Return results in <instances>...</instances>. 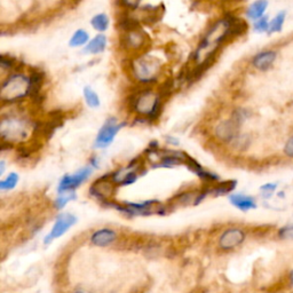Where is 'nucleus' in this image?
<instances>
[{"instance_id":"obj_1","label":"nucleus","mask_w":293,"mask_h":293,"mask_svg":"<svg viewBox=\"0 0 293 293\" xmlns=\"http://www.w3.org/2000/svg\"><path fill=\"white\" fill-rule=\"evenodd\" d=\"M229 30H230V22H229L228 15L224 16L211 25L208 32L201 38L198 47L191 55L190 60L195 64L203 62L205 58L214 56L218 54V50L224 41L229 40Z\"/></svg>"},{"instance_id":"obj_2","label":"nucleus","mask_w":293,"mask_h":293,"mask_svg":"<svg viewBox=\"0 0 293 293\" xmlns=\"http://www.w3.org/2000/svg\"><path fill=\"white\" fill-rule=\"evenodd\" d=\"M29 76L22 72H14L3 81L0 100L4 103H15L29 95Z\"/></svg>"},{"instance_id":"obj_3","label":"nucleus","mask_w":293,"mask_h":293,"mask_svg":"<svg viewBox=\"0 0 293 293\" xmlns=\"http://www.w3.org/2000/svg\"><path fill=\"white\" fill-rule=\"evenodd\" d=\"M162 62L153 55H139L131 62V71L140 84H153L162 72Z\"/></svg>"},{"instance_id":"obj_4","label":"nucleus","mask_w":293,"mask_h":293,"mask_svg":"<svg viewBox=\"0 0 293 293\" xmlns=\"http://www.w3.org/2000/svg\"><path fill=\"white\" fill-rule=\"evenodd\" d=\"M30 131V123L25 118L9 114L8 117H4L0 124V135L3 141L7 142H22L26 140Z\"/></svg>"},{"instance_id":"obj_5","label":"nucleus","mask_w":293,"mask_h":293,"mask_svg":"<svg viewBox=\"0 0 293 293\" xmlns=\"http://www.w3.org/2000/svg\"><path fill=\"white\" fill-rule=\"evenodd\" d=\"M126 126L125 122L119 123L116 118L107 119L102 126H101L98 135L95 137L94 146L96 149H104L112 143L117 133Z\"/></svg>"},{"instance_id":"obj_6","label":"nucleus","mask_w":293,"mask_h":293,"mask_svg":"<svg viewBox=\"0 0 293 293\" xmlns=\"http://www.w3.org/2000/svg\"><path fill=\"white\" fill-rule=\"evenodd\" d=\"M116 186L117 185L111 179V174H107V175H103L93 182V185L90 188V194L96 199H99L102 204H105L112 200V196L116 191Z\"/></svg>"},{"instance_id":"obj_7","label":"nucleus","mask_w":293,"mask_h":293,"mask_svg":"<svg viewBox=\"0 0 293 293\" xmlns=\"http://www.w3.org/2000/svg\"><path fill=\"white\" fill-rule=\"evenodd\" d=\"M93 168L91 166H85L73 174H66L62 177L57 186V194H63L67 191H75L76 188L79 187L81 183L89 180V178L92 175Z\"/></svg>"},{"instance_id":"obj_8","label":"nucleus","mask_w":293,"mask_h":293,"mask_svg":"<svg viewBox=\"0 0 293 293\" xmlns=\"http://www.w3.org/2000/svg\"><path fill=\"white\" fill-rule=\"evenodd\" d=\"M121 45L131 52H141L148 47L149 36L142 30V27L139 30L124 32L121 38Z\"/></svg>"},{"instance_id":"obj_9","label":"nucleus","mask_w":293,"mask_h":293,"mask_svg":"<svg viewBox=\"0 0 293 293\" xmlns=\"http://www.w3.org/2000/svg\"><path fill=\"white\" fill-rule=\"evenodd\" d=\"M76 222L77 218L71 213L64 212L58 214L56 219H55V222L52 229H50L49 233L45 237L44 240L45 244H50L54 240H56V238H60L62 235H64L73 224H76Z\"/></svg>"},{"instance_id":"obj_10","label":"nucleus","mask_w":293,"mask_h":293,"mask_svg":"<svg viewBox=\"0 0 293 293\" xmlns=\"http://www.w3.org/2000/svg\"><path fill=\"white\" fill-rule=\"evenodd\" d=\"M245 241V232L241 228H229L219 238V247L223 251L232 250Z\"/></svg>"},{"instance_id":"obj_11","label":"nucleus","mask_w":293,"mask_h":293,"mask_svg":"<svg viewBox=\"0 0 293 293\" xmlns=\"http://www.w3.org/2000/svg\"><path fill=\"white\" fill-rule=\"evenodd\" d=\"M215 136L224 142H232L240 133V124L233 119H227L219 123L215 127Z\"/></svg>"},{"instance_id":"obj_12","label":"nucleus","mask_w":293,"mask_h":293,"mask_svg":"<svg viewBox=\"0 0 293 293\" xmlns=\"http://www.w3.org/2000/svg\"><path fill=\"white\" fill-rule=\"evenodd\" d=\"M45 80V72L39 70V69H31L29 73V82H30V91L29 96L32 99V101L36 103L41 102V87L44 85Z\"/></svg>"},{"instance_id":"obj_13","label":"nucleus","mask_w":293,"mask_h":293,"mask_svg":"<svg viewBox=\"0 0 293 293\" xmlns=\"http://www.w3.org/2000/svg\"><path fill=\"white\" fill-rule=\"evenodd\" d=\"M117 240V232L113 229L102 228L94 231L91 236V243L95 246L105 247Z\"/></svg>"},{"instance_id":"obj_14","label":"nucleus","mask_w":293,"mask_h":293,"mask_svg":"<svg viewBox=\"0 0 293 293\" xmlns=\"http://www.w3.org/2000/svg\"><path fill=\"white\" fill-rule=\"evenodd\" d=\"M117 26L118 29H121L124 32H131L141 29L139 20H137L136 17L132 16L130 11H126V9L119 14L117 18Z\"/></svg>"},{"instance_id":"obj_15","label":"nucleus","mask_w":293,"mask_h":293,"mask_svg":"<svg viewBox=\"0 0 293 293\" xmlns=\"http://www.w3.org/2000/svg\"><path fill=\"white\" fill-rule=\"evenodd\" d=\"M275 60H276V53L273 50H265L255 55L252 60V64L260 71H267L274 64Z\"/></svg>"},{"instance_id":"obj_16","label":"nucleus","mask_w":293,"mask_h":293,"mask_svg":"<svg viewBox=\"0 0 293 293\" xmlns=\"http://www.w3.org/2000/svg\"><path fill=\"white\" fill-rule=\"evenodd\" d=\"M229 200L235 208L243 211V212L256 209V203L253 197L244 194H231L229 196Z\"/></svg>"},{"instance_id":"obj_17","label":"nucleus","mask_w":293,"mask_h":293,"mask_svg":"<svg viewBox=\"0 0 293 293\" xmlns=\"http://www.w3.org/2000/svg\"><path fill=\"white\" fill-rule=\"evenodd\" d=\"M105 48H107V37L101 34L90 40V43L85 46L84 53L95 55L103 53Z\"/></svg>"},{"instance_id":"obj_18","label":"nucleus","mask_w":293,"mask_h":293,"mask_svg":"<svg viewBox=\"0 0 293 293\" xmlns=\"http://www.w3.org/2000/svg\"><path fill=\"white\" fill-rule=\"evenodd\" d=\"M237 181L236 180H228L217 182L211 186V195L213 196H222L231 192L236 188Z\"/></svg>"},{"instance_id":"obj_19","label":"nucleus","mask_w":293,"mask_h":293,"mask_svg":"<svg viewBox=\"0 0 293 293\" xmlns=\"http://www.w3.org/2000/svg\"><path fill=\"white\" fill-rule=\"evenodd\" d=\"M268 7V2H265V0H260V2H255L251 5V6L247 8L246 11V16L250 18V20H259L263 16V13L266 12V8Z\"/></svg>"},{"instance_id":"obj_20","label":"nucleus","mask_w":293,"mask_h":293,"mask_svg":"<svg viewBox=\"0 0 293 293\" xmlns=\"http://www.w3.org/2000/svg\"><path fill=\"white\" fill-rule=\"evenodd\" d=\"M89 43H90L89 32L84 29H79L71 36L70 40H69V46H70V47L76 48V47H81V46H85Z\"/></svg>"},{"instance_id":"obj_21","label":"nucleus","mask_w":293,"mask_h":293,"mask_svg":"<svg viewBox=\"0 0 293 293\" xmlns=\"http://www.w3.org/2000/svg\"><path fill=\"white\" fill-rule=\"evenodd\" d=\"M109 24H110L109 16L104 13L96 14V15L92 17V20H91V25L93 26L94 30L99 31V32L107 31L108 27H109Z\"/></svg>"},{"instance_id":"obj_22","label":"nucleus","mask_w":293,"mask_h":293,"mask_svg":"<svg viewBox=\"0 0 293 293\" xmlns=\"http://www.w3.org/2000/svg\"><path fill=\"white\" fill-rule=\"evenodd\" d=\"M82 94H84V99H85L86 104L89 105L90 108L95 109V108L100 107V104H101L100 98L93 89H91V87H89V86L85 87L84 91H82Z\"/></svg>"},{"instance_id":"obj_23","label":"nucleus","mask_w":293,"mask_h":293,"mask_svg":"<svg viewBox=\"0 0 293 293\" xmlns=\"http://www.w3.org/2000/svg\"><path fill=\"white\" fill-rule=\"evenodd\" d=\"M77 198L75 191H67L63 194H58L56 199H54V208L56 210H62L66 208L69 201H72Z\"/></svg>"},{"instance_id":"obj_24","label":"nucleus","mask_w":293,"mask_h":293,"mask_svg":"<svg viewBox=\"0 0 293 293\" xmlns=\"http://www.w3.org/2000/svg\"><path fill=\"white\" fill-rule=\"evenodd\" d=\"M286 12H279L276 16H275L269 23V30L268 34H274V32H279L282 30L284 22H285Z\"/></svg>"},{"instance_id":"obj_25","label":"nucleus","mask_w":293,"mask_h":293,"mask_svg":"<svg viewBox=\"0 0 293 293\" xmlns=\"http://www.w3.org/2000/svg\"><path fill=\"white\" fill-rule=\"evenodd\" d=\"M18 180H20V177L15 172L9 173L8 175L4 179V180L0 181V189L3 191L5 190H12L16 187Z\"/></svg>"},{"instance_id":"obj_26","label":"nucleus","mask_w":293,"mask_h":293,"mask_svg":"<svg viewBox=\"0 0 293 293\" xmlns=\"http://www.w3.org/2000/svg\"><path fill=\"white\" fill-rule=\"evenodd\" d=\"M17 60L15 57H12V56H6V55H2V57H0V67L3 69H13L17 67Z\"/></svg>"},{"instance_id":"obj_27","label":"nucleus","mask_w":293,"mask_h":293,"mask_svg":"<svg viewBox=\"0 0 293 293\" xmlns=\"http://www.w3.org/2000/svg\"><path fill=\"white\" fill-rule=\"evenodd\" d=\"M269 30V21L267 16H262L254 23V31L256 32H268Z\"/></svg>"},{"instance_id":"obj_28","label":"nucleus","mask_w":293,"mask_h":293,"mask_svg":"<svg viewBox=\"0 0 293 293\" xmlns=\"http://www.w3.org/2000/svg\"><path fill=\"white\" fill-rule=\"evenodd\" d=\"M278 236L283 238V240H293V224L283 227L278 231Z\"/></svg>"},{"instance_id":"obj_29","label":"nucleus","mask_w":293,"mask_h":293,"mask_svg":"<svg viewBox=\"0 0 293 293\" xmlns=\"http://www.w3.org/2000/svg\"><path fill=\"white\" fill-rule=\"evenodd\" d=\"M276 188H277L276 183H266V185H263L260 188V190L262 191V196L265 197V198H269V197L273 195V192L275 189H276Z\"/></svg>"},{"instance_id":"obj_30","label":"nucleus","mask_w":293,"mask_h":293,"mask_svg":"<svg viewBox=\"0 0 293 293\" xmlns=\"http://www.w3.org/2000/svg\"><path fill=\"white\" fill-rule=\"evenodd\" d=\"M284 153H285L288 157L293 158V136L287 140L285 148H284Z\"/></svg>"},{"instance_id":"obj_31","label":"nucleus","mask_w":293,"mask_h":293,"mask_svg":"<svg viewBox=\"0 0 293 293\" xmlns=\"http://www.w3.org/2000/svg\"><path fill=\"white\" fill-rule=\"evenodd\" d=\"M165 140H166V142L168 144H171V145H174V146H177L180 144V141L178 140V137H174V136H169L167 135L166 137H165Z\"/></svg>"},{"instance_id":"obj_32","label":"nucleus","mask_w":293,"mask_h":293,"mask_svg":"<svg viewBox=\"0 0 293 293\" xmlns=\"http://www.w3.org/2000/svg\"><path fill=\"white\" fill-rule=\"evenodd\" d=\"M90 166L92 168H98L99 167V158L96 156H92L90 159Z\"/></svg>"},{"instance_id":"obj_33","label":"nucleus","mask_w":293,"mask_h":293,"mask_svg":"<svg viewBox=\"0 0 293 293\" xmlns=\"http://www.w3.org/2000/svg\"><path fill=\"white\" fill-rule=\"evenodd\" d=\"M4 171H5V162L2 160V162H0V175H3Z\"/></svg>"},{"instance_id":"obj_34","label":"nucleus","mask_w":293,"mask_h":293,"mask_svg":"<svg viewBox=\"0 0 293 293\" xmlns=\"http://www.w3.org/2000/svg\"><path fill=\"white\" fill-rule=\"evenodd\" d=\"M73 293H91V292L86 291V290H82V288H78V290H76Z\"/></svg>"},{"instance_id":"obj_35","label":"nucleus","mask_w":293,"mask_h":293,"mask_svg":"<svg viewBox=\"0 0 293 293\" xmlns=\"http://www.w3.org/2000/svg\"><path fill=\"white\" fill-rule=\"evenodd\" d=\"M290 283H291V285L293 286V270L290 273Z\"/></svg>"}]
</instances>
